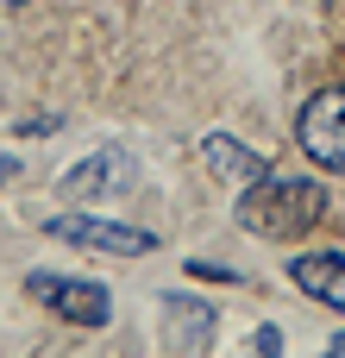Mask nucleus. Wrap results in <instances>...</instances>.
<instances>
[{"mask_svg": "<svg viewBox=\"0 0 345 358\" xmlns=\"http://www.w3.org/2000/svg\"><path fill=\"white\" fill-rule=\"evenodd\" d=\"M327 220V189L308 176H251V189L239 195V227L264 233V239H302Z\"/></svg>", "mask_w": 345, "mask_h": 358, "instance_id": "1", "label": "nucleus"}, {"mask_svg": "<svg viewBox=\"0 0 345 358\" xmlns=\"http://www.w3.org/2000/svg\"><path fill=\"white\" fill-rule=\"evenodd\" d=\"M25 289H31L50 315H63V321H75V327H107V321H113V296H107L101 283H88V277H50V271H31Z\"/></svg>", "mask_w": 345, "mask_h": 358, "instance_id": "2", "label": "nucleus"}, {"mask_svg": "<svg viewBox=\"0 0 345 358\" xmlns=\"http://www.w3.org/2000/svg\"><path fill=\"white\" fill-rule=\"evenodd\" d=\"M295 138H302V151H308L314 164L345 170V88H327V94H314V101L302 107Z\"/></svg>", "mask_w": 345, "mask_h": 358, "instance_id": "3", "label": "nucleus"}, {"mask_svg": "<svg viewBox=\"0 0 345 358\" xmlns=\"http://www.w3.org/2000/svg\"><path fill=\"white\" fill-rule=\"evenodd\" d=\"M44 233H50V239H63V245L119 252V258H145V252L157 245L145 227H119V220H82V214H50V220H44Z\"/></svg>", "mask_w": 345, "mask_h": 358, "instance_id": "4", "label": "nucleus"}, {"mask_svg": "<svg viewBox=\"0 0 345 358\" xmlns=\"http://www.w3.org/2000/svg\"><path fill=\"white\" fill-rule=\"evenodd\" d=\"M163 334L176 352H201L214 340V308L201 296H163Z\"/></svg>", "mask_w": 345, "mask_h": 358, "instance_id": "5", "label": "nucleus"}, {"mask_svg": "<svg viewBox=\"0 0 345 358\" xmlns=\"http://www.w3.org/2000/svg\"><path fill=\"white\" fill-rule=\"evenodd\" d=\"M289 277H295L314 302H327V308L345 315V252H308V258L289 264Z\"/></svg>", "mask_w": 345, "mask_h": 358, "instance_id": "6", "label": "nucleus"}, {"mask_svg": "<svg viewBox=\"0 0 345 358\" xmlns=\"http://www.w3.org/2000/svg\"><path fill=\"white\" fill-rule=\"evenodd\" d=\"M132 176V157L126 151H94L88 164H75L63 182H57V195H75V201H88V195H101V189H119Z\"/></svg>", "mask_w": 345, "mask_h": 358, "instance_id": "7", "label": "nucleus"}, {"mask_svg": "<svg viewBox=\"0 0 345 358\" xmlns=\"http://www.w3.org/2000/svg\"><path fill=\"white\" fill-rule=\"evenodd\" d=\"M201 164H207L214 176H264V157H258L251 145H239L233 132H207V138H201Z\"/></svg>", "mask_w": 345, "mask_h": 358, "instance_id": "8", "label": "nucleus"}, {"mask_svg": "<svg viewBox=\"0 0 345 358\" xmlns=\"http://www.w3.org/2000/svg\"><path fill=\"white\" fill-rule=\"evenodd\" d=\"M258 358H283V334L277 327H258Z\"/></svg>", "mask_w": 345, "mask_h": 358, "instance_id": "9", "label": "nucleus"}, {"mask_svg": "<svg viewBox=\"0 0 345 358\" xmlns=\"http://www.w3.org/2000/svg\"><path fill=\"white\" fill-rule=\"evenodd\" d=\"M6 176H19V164H13V157H0V182H6Z\"/></svg>", "mask_w": 345, "mask_h": 358, "instance_id": "10", "label": "nucleus"}, {"mask_svg": "<svg viewBox=\"0 0 345 358\" xmlns=\"http://www.w3.org/2000/svg\"><path fill=\"white\" fill-rule=\"evenodd\" d=\"M327 358H345V334H339V340H333V346H327Z\"/></svg>", "mask_w": 345, "mask_h": 358, "instance_id": "11", "label": "nucleus"}, {"mask_svg": "<svg viewBox=\"0 0 345 358\" xmlns=\"http://www.w3.org/2000/svg\"><path fill=\"white\" fill-rule=\"evenodd\" d=\"M6 6H25V0H6Z\"/></svg>", "mask_w": 345, "mask_h": 358, "instance_id": "12", "label": "nucleus"}]
</instances>
